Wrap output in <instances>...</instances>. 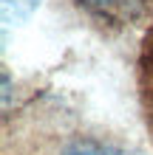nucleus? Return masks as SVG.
<instances>
[{
    "label": "nucleus",
    "mask_w": 153,
    "mask_h": 155,
    "mask_svg": "<svg viewBox=\"0 0 153 155\" xmlns=\"http://www.w3.org/2000/svg\"><path fill=\"white\" fill-rule=\"evenodd\" d=\"M37 3L40 0H3V17L9 23L12 20H23V17H29L34 12Z\"/></svg>",
    "instance_id": "7ed1b4c3"
},
{
    "label": "nucleus",
    "mask_w": 153,
    "mask_h": 155,
    "mask_svg": "<svg viewBox=\"0 0 153 155\" xmlns=\"http://www.w3.org/2000/svg\"><path fill=\"white\" fill-rule=\"evenodd\" d=\"M74 3L82 8L85 14L96 17V20L128 23V20H133V17L145 8L148 0H74Z\"/></svg>",
    "instance_id": "f257e3e1"
},
{
    "label": "nucleus",
    "mask_w": 153,
    "mask_h": 155,
    "mask_svg": "<svg viewBox=\"0 0 153 155\" xmlns=\"http://www.w3.org/2000/svg\"><path fill=\"white\" fill-rule=\"evenodd\" d=\"M60 155H128V152L99 138H79V141H71Z\"/></svg>",
    "instance_id": "f03ea898"
}]
</instances>
